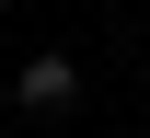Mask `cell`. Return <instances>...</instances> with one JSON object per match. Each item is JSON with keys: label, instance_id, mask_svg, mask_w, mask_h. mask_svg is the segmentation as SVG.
<instances>
[{"label": "cell", "instance_id": "6da1fadb", "mask_svg": "<svg viewBox=\"0 0 150 138\" xmlns=\"http://www.w3.org/2000/svg\"><path fill=\"white\" fill-rule=\"evenodd\" d=\"M12 104H23V115H69V104H81V69L69 58H23L12 69Z\"/></svg>", "mask_w": 150, "mask_h": 138}, {"label": "cell", "instance_id": "7a4b0ae2", "mask_svg": "<svg viewBox=\"0 0 150 138\" xmlns=\"http://www.w3.org/2000/svg\"><path fill=\"white\" fill-rule=\"evenodd\" d=\"M0 12H12V0H0Z\"/></svg>", "mask_w": 150, "mask_h": 138}]
</instances>
